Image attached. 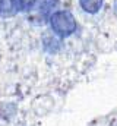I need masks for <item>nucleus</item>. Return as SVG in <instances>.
Returning a JSON list of instances; mask_svg holds the SVG:
<instances>
[{
  "mask_svg": "<svg viewBox=\"0 0 117 126\" xmlns=\"http://www.w3.org/2000/svg\"><path fill=\"white\" fill-rule=\"evenodd\" d=\"M35 1L37 0H13V4H15L16 12H28L32 9Z\"/></svg>",
  "mask_w": 117,
  "mask_h": 126,
  "instance_id": "nucleus-4",
  "label": "nucleus"
},
{
  "mask_svg": "<svg viewBox=\"0 0 117 126\" xmlns=\"http://www.w3.org/2000/svg\"><path fill=\"white\" fill-rule=\"evenodd\" d=\"M50 25L58 37H69L76 30V19L69 10H60L50 16Z\"/></svg>",
  "mask_w": 117,
  "mask_h": 126,
  "instance_id": "nucleus-1",
  "label": "nucleus"
},
{
  "mask_svg": "<svg viewBox=\"0 0 117 126\" xmlns=\"http://www.w3.org/2000/svg\"><path fill=\"white\" fill-rule=\"evenodd\" d=\"M13 13H16L13 0H0V15L7 18V16H10Z\"/></svg>",
  "mask_w": 117,
  "mask_h": 126,
  "instance_id": "nucleus-3",
  "label": "nucleus"
},
{
  "mask_svg": "<svg viewBox=\"0 0 117 126\" xmlns=\"http://www.w3.org/2000/svg\"><path fill=\"white\" fill-rule=\"evenodd\" d=\"M102 1H104V0H79V4H81V7H82L85 12L94 15V13H97V12L101 9Z\"/></svg>",
  "mask_w": 117,
  "mask_h": 126,
  "instance_id": "nucleus-2",
  "label": "nucleus"
},
{
  "mask_svg": "<svg viewBox=\"0 0 117 126\" xmlns=\"http://www.w3.org/2000/svg\"><path fill=\"white\" fill-rule=\"evenodd\" d=\"M58 4V0H43L40 4V10L43 15H48L56 6Z\"/></svg>",
  "mask_w": 117,
  "mask_h": 126,
  "instance_id": "nucleus-5",
  "label": "nucleus"
}]
</instances>
